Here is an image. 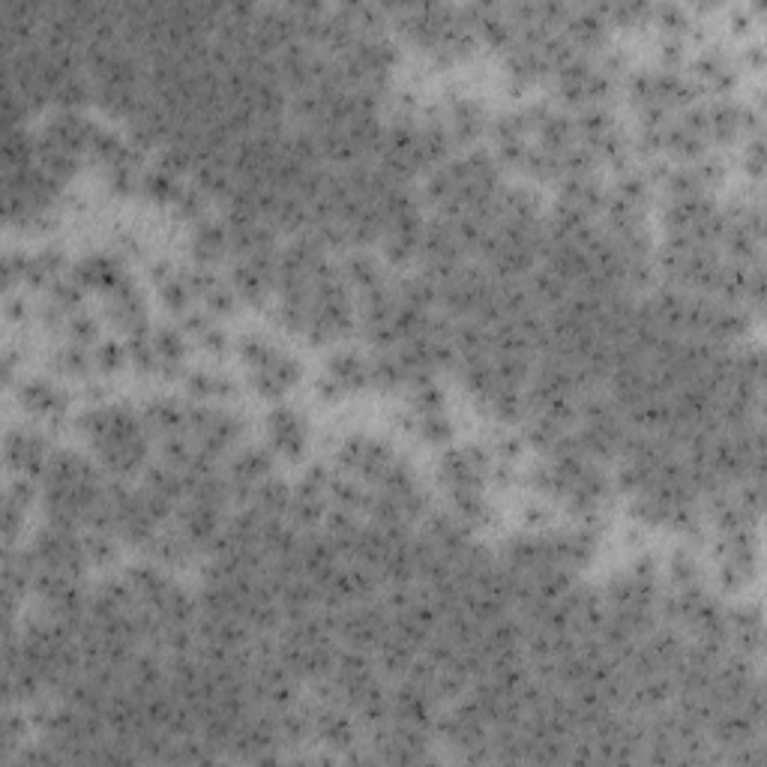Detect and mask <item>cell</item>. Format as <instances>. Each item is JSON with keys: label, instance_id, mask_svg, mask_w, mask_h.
I'll return each instance as SVG.
<instances>
[{"label": "cell", "instance_id": "17", "mask_svg": "<svg viewBox=\"0 0 767 767\" xmlns=\"http://www.w3.org/2000/svg\"><path fill=\"white\" fill-rule=\"evenodd\" d=\"M327 375H330L345 393L363 390V387H369V360H366L360 351H354V348H339V351H333L330 360H327Z\"/></svg>", "mask_w": 767, "mask_h": 767}, {"label": "cell", "instance_id": "40", "mask_svg": "<svg viewBox=\"0 0 767 767\" xmlns=\"http://www.w3.org/2000/svg\"><path fill=\"white\" fill-rule=\"evenodd\" d=\"M615 198H621V201H627V204H633V207H642L645 210V204H648V180L642 177V174H624L621 180H618V186H615V192H612Z\"/></svg>", "mask_w": 767, "mask_h": 767}, {"label": "cell", "instance_id": "6", "mask_svg": "<svg viewBox=\"0 0 767 767\" xmlns=\"http://www.w3.org/2000/svg\"><path fill=\"white\" fill-rule=\"evenodd\" d=\"M3 450H6V465L15 477L42 480L51 459V447L42 435L27 429H12L3 441Z\"/></svg>", "mask_w": 767, "mask_h": 767}, {"label": "cell", "instance_id": "5", "mask_svg": "<svg viewBox=\"0 0 767 767\" xmlns=\"http://www.w3.org/2000/svg\"><path fill=\"white\" fill-rule=\"evenodd\" d=\"M312 738H318L333 753H351L360 738V723L345 705L318 702L312 708Z\"/></svg>", "mask_w": 767, "mask_h": 767}, {"label": "cell", "instance_id": "2", "mask_svg": "<svg viewBox=\"0 0 767 767\" xmlns=\"http://www.w3.org/2000/svg\"><path fill=\"white\" fill-rule=\"evenodd\" d=\"M105 483L99 477V468L69 450H57L48 459V468L42 474V501L48 522L57 525H84L90 507L99 501Z\"/></svg>", "mask_w": 767, "mask_h": 767}, {"label": "cell", "instance_id": "27", "mask_svg": "<svg viewBox=\"0 0 767 767\" xmlns=\"http://www.w3.org/2000/svg\"><path fill=\"white\" fill-rule=\"evenodd\" d=\"M369 384H375L378 390H399L408 384V372L399 363L396 351H378L369 360Z\"/></svg>", "mask_w": 767, "mask_h": 767}, {"label": "cell", "instance_id": "4", "mask_svg": "<svg viewBox=\"0 0 767 767\" xmlns=\"http://www.w3.org/2000/svg\"><path fill=\"white\" fill-rule=\"evenodd\" d=\"M273 477V456L264 447H243L231 456L225 480L231 486V501H237L240 507H249L255 489Z\"/></svg>", "mask_w": 767, "mask_h": 767}, {"label": "cell", "instance_id": "45", "mask_svg": "<svg viewBox=\"0 0 767 767\" xmlns=\"http://www.w3.org/2000/svg\"><path fill=\"white\" fill-rule=\"evenodd\" d=\"M522 450H525V441L516 438V435H504V438L498 441V453H501V459H507V462H516V459L522 456Z\"/></svg>", "mask_w": 767, "mask_h": 767}, {"label": "cell", "instance_id": "38", "mask_svg": "<svg viewBox=\"0 0 767 767\" xmlns=\"http://www.w3.org/2000/svg\"><path fill=\"white\" fill-rule=\"evenodd\" d=\"M183 387H186V393H189L195 402L216 399V393H219V372H210V369L183 372Z\"/></svg>", "mask_w": 767, "mask_h": 767}, {"label": "cell", "instance_id": "39", "mask_svg": "<svg viewBox=\"0 0 767 767\" xmlns=\"http://www.w3.org/2000/svg\"><path fill=\"white\" fill-rule=\"evenodd\" d=\"M669 579L675 585V591H684V588H693L699 585V564L690 552L678 549L669 561Z\"/></svg>", "mask_w": 767, "mask_h": 767}, {"label": "cell", "instance_id": "33", "mask_svg": "<svg viewBox=\"0 0 767 767\" xmlns=\"http://www.w3.org/2000/svg\"><path fill=\"white\" fill-rule=\"evenodd\" d=\"M414 432L426 444H447L456 429H453V420L444 411H435V414H417L414 417Z\"/></svg>", "mask_w": 767, "mask_h": 767}, {"label": "cell", "instance_id": "25", "mask_svg": "<svg viewBox=\"0 0 767 767\" xmlns=\"http://www.w3.org/2000/svg\"><path fill=\"white\" fill-rule=\"evenodd\" d=\"M342 276H345V282H348L351 288H357L360 294H366V291L384 285V270H381V264H378L375 258L363 255V252H354V255L345 258Z\"/></svg>", "mask_w": 767, "mask_h": 767}, {"label": "cell", "instance_id": "43", "mask_svg": "<svg viewBox=\"0 0 767 767\" xmlns=\"http://www.w3.org/2000/svg\"><path fill=\"white\" fill-rule=\"evenodd\" d=\"M198 345H201L207 354H225V348H228V333H225L222 327L210 324V327L198 336Z\"/></svg>", "mask_w": 767, "mask_h": 767}, {"label": "cell", "instance_id": "34", "mask_svg": "<svg viewBox=\"0 0 767 767\" xmlns=\"http://www.w3.org/2000/svg\"><path fill=\"white\" fill-rule=\"evenodd\" d=\"M84 537V552H87V561L96 564V567H105V564H114L117 561V534L111 531H93L87 528Z\"/></svg>", "mask_w": 767, "mask_h": 767}, {"label": "cell", "instance_id": "35", "mask_svg": "<svg viewBox=\"0 0 767 767\" xmlns=\"http://www.w3.org/2000/svg\"><path fill=\"white\" fill-rule=\"evenodd\" d=\"M63 327H66V336H69L72 345H81V348L99 345V321H96L90 312H81V309H78V312L66 315Z\"/></svg>", "mask_w": 767, "mask_h": 767}, {"label": "cell", "instance_id": "26", "mask_svg": "<svg viewBox=\"0 0 767 767\" xmlns=\"http://www.w3.org/2000/svg\"><path fill=\"white\" fill-rule=\"evenodd\" d=\"M528 294H531V300H534V306H546V309H552V306H558L561 300H567L570 297V285L567 282H561L552 270H531L528 273Z\"/></svg>", "mask_w": 767, "mask_h": 767}, {"label": "cell", "instance_id": "32", "mask_svg": "<svg viewBox=\"0 0 767 767\" xmlns=\"http://www.w3.org/2000/svg\"><path fill=\"white\" fill-rule=\"evenodd\" d=\"M126 351H129V363H132L141 375L156 372V348H153V333H150V327L132 333V336L126 339Z\"/></svg>", "mask_w": 767, "mask_h": 767}, {"label": "cell", "instance_id": "18", "mask_svg": "<svg viewBox=\"0 0 767 767\" xmlns=\"http://www.w3.org/2000/svg\"><path fill=\"white\" fill-rule=\"evenodd\" d=\"M447 129H450V138L456 144H471L480 138L483 132V108L474 102V99H453L450 105V117H447Z\"/></svg>", "mask_w": 767, "mask_h": 767}, {"label": "cell", "instance_id": "10", "mask_svg": "<svg viewBox=\"0 0 767 767\" xmlns=\"http://www.w3.org/2000/svg\"><path fill=\"white\" fill-rule=\"evenodd\" d=\"M18 402L21 408L36 417V420H45V423H57L63 414H66V393L45 381V378H27L21 381L18 387Z\"/></svg>", "mask_w": 767, "mask_h": 767}, {"label": "cell", "instance_id": "41", "mask_svg": "<svg viewBox=\"0 0 767 767\" xmlns=\"http://www.w3.org/2000/svg\"><path fill=\"white\" fill-rule=\"evenodd\" d=\"M237 303H240L237 291H234L231 285H225V282H216V285L204 294V306H207L210 315H234Z\"/></svg>", "mask_w": 767, "mask_h": 767}, {"label": "cell", "instance_id": "42", "mask_svg": "<svg viewBox=\"0 0 767 767\" xmlns=\"http://www.w3.org/2000/svg\"><path fill=\"white\" fill-rule=\"evenodd\" d=\"M651 12H657L660 24H663L666 30H672V33L687 30V12H684L681 6H669V3H663V6H657V9H651Z\"/></svg>", "mask_w": 767, "mask_h": 767}, {"label": "cell", "instance_id": "36", "mask_svg": "<svg viewBox=\"0 0 767 767\" xmlns=\"http://www.w3.org/2000/svg\"><path fill=\"white\" fill-rule=\"evenodd\" d=\"M126 363H129V351H126V345H120L114 339H102L93 348V369L102 375H117Z\"/></svg>", "mask_w": 767, "mask_h": 767}, {"label": "cell", "instance_id": "7", "mask_svg": "<svg viewBox=\"0 0 767 767\" xmlns=\"http://www.w3.org/2000/svg\"><path fill=\"white\" fill-rule=\"evenodd\" d=\"M267 441L270 450L279 453L288 462H300L306 456L309 447V435H306V420L300 411L279 405L267 414Z\"/></svg>", "mask_w": 767, "mask_h": 767}, {"label": "cell", "instance_id": "11", "mask_svg": "<svg viewBox=\"0 0 767 767\" xmlns=\"http://www.w3.org/2000/svg\"><path fill=\"white\" fill-rule=\"evenodd\" d=\"M141 420L147 432L159 438L189 435V408L174 396H153L141 405Z\"/></svg>", "mask_w": 767, "mask_h": 767}, {"label": "cell", "instance_id": "8", "mask_svg": "<svg viewBox=\"0 0 767 767\" xmlns=\"http://www.w3.org/2000/svg\"><path fill=\"white\" fill-rule=\"evenodd\" d=\"M225 510L219 507H210V504H201V501H192L186 498L180 507H177V531L195 546V549H210V543L219 537V531L225 528V519H222Z\"/></svg>", "mask_w": 767, "mask_h": 767}, {"label": "cell", "instance_id": "37", "mask_svg": "<svg viewBox=\"0 0 767 767\" xmlns=\"http://www.w3.org/2000/svg\"><path fill=\"white\" fill-rule=\"evenodd\" d=\"M561 435H564V429H561L558 423H552V420L543 417V414H531V423H528V429H525V441H528L531 447L549 453V450L558 444Z\"/></svg>", "mask_w": 767, "mask_h": 767}, {"label": "cell", "instance_id": "19", "mask_svg": "<svg viewBox=\"0 0 767 767\" xmlns=\"http://www.w3.org/2000/svg\"><path fill=\"white\" fill-rule=\"evenodd\" d=\"M141 489H147V492L156 495V498L171 501L174 507L186 501V480H183V474L174 471V468L165 465V462H156V465H150V468L144 471V486H141Z\"/></svg>", "mask_w": 767, "mask_h": 767}, {"label": "cell", "instance_id": "20", "mask_svg": "<svg viewBox=\"0 0 767 767\" xmlns=\"http://www.w3.org/2000/svg\"><path fill=\"white\" fill-rule=\"evenodd\" d=\"M375 654H378V672H381L384 678H405L408 669H411L414 660H417V648L408 645L405 639L393 636V633L378 645Z\"/></svg>", "mask_w": 767, "mask_h": 767}, {"label": "cell", "instance_id": "47", "mask_svg": "<svg viewBox=\"0 0 767 767\" xmlns=\"http://www.w3.org/2000/svg\"><path fill=\"white\" fill-rule=\"evenodd\" d=\"M525 522H528V528H543L549 522V510L543 504H531L525 510Z\"/></svg>", "mask_w": 767, "mask_h": 767}, {"label": "cell", "instance_id": "13", "mask_svg": "<svg viewBox=\"0 0 767 767\" xmlns=\"http://www.w3.org/2000/svg\"><path fill=\"white\" fill-rule=\"evenodd\" d=\"M189 252H192V261L201 264V267H213L216 261H222L231 252V246H228V225L216 222V219H207V216L201 222H195Z\"/></svg>", "mask_w": 767, "mask_h": 767}, {"label": "cell", "instance_id": "46", "mask_svg": "<svg viewBox=\"0 0 767 767\" xmlns=\"http://www.w3.org/2000/svg\"><path fill=\"white\" fill-rule=\"evenodd\" d=\"M315 393H318L321 399H327V402H339V399L345 396V390H342V387H339L330 375H324V378L315 384Z\"/></svg>", "mask_w": 767, "mask_h": 767}, {"label": "cell", "instance_id": "3", "mask_svg": "<svg viewBox=\"0 0 767 767\" xmlns=\"http://www.w3.org/2000/svg\"><path fill=\"white\" fill-rule=\"evenodd\" d=\"M393 633V618L387 606L381 603H357L348 609H339V630L336 639L345 642V648L354 651H378V645Z\"/></svg>", "mask_w": 767, "mask_h": 767}, {"label": "cell", "instance_id": "9", "mask_svg": "<svg viewBox=\"0 0 767 767\" xmlns=\"http://www.w3.org/2000/svg\"><path fill=\"white\" fill-rule=\"evenodd\" d=\"M393 723H405V726H417L426 732H435V720H438V699L420 687H414L411 681L399 684L393 693Z\"/></svg>", "mask_w": 767, "mask_h": 767}, {"label": "cell", "instance_id": "21", "mask_svg": "<svg viewBox=\"0 0 767 767\" xmlns=\"http://www.w3.org/2000/svg\"><path fill=\"white\" fill-rule=\"evenodd\" d=\"M291 495H294V489H288L279 477H267V480L255 489L249 507H255V510H258L261 516H267V519H288Z\"/></svg>", "mask_w": 767, "mask_h": 767}, {"label": "cell", "instance_id": "30", "mask_svg": "<svg viewBox=\"0 0 767 767\" xmlns=\"http://www.w3.org/2000/svg\"><path fill=\"white\" fill-rule=\"evenodd\" d=\"M51 366H54V372H60L63 378H84V375H90V369H93V354H87V348L69 342L66 348L54 351Z\"/></svg>", "mask_w": 767, "mask_h": 767}, {"label": "cell", "instance_id": "24", "mask_svg": "<svg viewBox=\"0 0 767 767\" xmlns=\"http://www.w3.org/2000/svg\"><path fill=\"white\" fill-rule=\"evenodd\" d=\"M450 504L459 522L465 525H489L492 522V507L483 498V489H450Z\"/></svg>", "mask_w": 767, "mask_h": 767}, {"label": "cell", "instance_id": "44", "mask_svg": "<svg viewBox=\"0 0 767 767\" xmlns=\"http://www.w3.org/2000/svg\"><path fill=\"white\" fill-rule=\"evenodd\" d=\"M744 168H747L753 177H762V168H765V144H762V135H756L753 144L747 147V153H744Z\"/></svg>", "mask_w": 767, "mask_h": 767}, {"label": "cell", "instance_id": "23", "mask_svg": "<svg viewBox=\"0 0 767 767\" xmlns=\"http://www.w3.org/2000/svg\"><path fill=\"white\" fill-rule=\"evenodd\" d=\"M696 78H699V87L720 93V96H726L738 84V75L720 54H702L696 60Z\"/></svg>", "mask_w": 767, "mask_h": 767}, {"label": "cell", "instance_id": "1", "mask_svg": "<svg viewBox=\"0 0 767 767\" xmlns=\"http://www.w3.org/2000/svg\"><path fill=\"white\" fill-rule=\"evenodd\" d=\"M78 429L111 477L129 480L144 471L150 453L147 426L129 405H90L78 417Z\"/></svg>", "mask_w": 767, "mask_h": 767}, {"label": "cell", "instance_id": "14", "mask_svg": "<svg viewBox=\"0 0 767 767\" xmlns=\"http://www.w3.org/2000/svg\"><path fill=\"white\" fill-rule=\"evenodd\" d=\"M72 276L84 285V291H99V294H108L114 285H120V282L126 279L120 261L111 258V255H102V252L81 258V261L72 267Z\"/></svg>", "mask_w": 767, "mask_h": 767}, {"label": "cell", "instance_id": "15", "mask_svg": "<svg viewBox=\"0 0 767 767\" xmlns=\"http://www.w3.org/2000/svg\"><path fill=\"white\" fill-rule=\"evenodd\" d=\"M609 30L606 15L600 12V6H582V9H570L567 21H564V36L576 45V48H594L603 45Z\"/></svg>", "mask_w": 767, "mask_h": 767}, {"label": "cell", "instance_id": "29", "mask_svg": "<svg viewBox=\"0 0 767 767\" xmlns=\"http://www.w3.org/2000/svg\"><path fill=\"white\" fill-rule=\"evenodd\" d=\"M48 303L57 306L63 315H72L81 309L84 303V285L69 273V276H57L51 285H48Z\"/></svg>", "mask_w": 767, "mask_h": 767}, {"label": "cell", "instance_id": "22", "mask_svg": "<svg viewBox=\"0 0 767 767\" xmlns=\"http://www.w3.org/2000/svg\"><path fill=\"white\" fill-rule=\"evenodd\" d=\"M741 132H744V111L735 102L723 99L708 108V138L720 144H732L738 141Z\"/></svg>", "mask_w": 767, "mask_h": 767}, {"label": "cell", "instance_id": "12", "mask_svg": "<svg viewBox=\"0 0 767 767\" xmlns=\"http://www.w3.org/2000/svg\"><path fill=\"white\" fill-rule=\"evenodd\" d=\"M105 309H108V318L126 333H138V330H147V315H144V300L141 294L135 291V285L129 279H123L120 285H114L108 294H105Z\"/></svg>", "mask_w": 767, "mask_h": 767}, {"label": "cell", "instance_id": "16", "mask_svg": "<svg viewBox=\"0 0 767 767\" xmlns=\"http://www.w3.org/2000/svg\"><path fill=\"white\" fill-rule=\"evenodd\" d=\"M153 348H156V372L165 378H177L183 372L189 345L183 330L177 327H156L153 330Z\"/></svg>", "mask_w": 767, "mask_h": 767}, {"label": "cell", "instance_id": "31", "mask_svg": "<svg viewBox=\"0 0 767 767\" xmlns=\"http://www.w3.org/2000/svg\"><path fill=\"white\" fill-rule=\"evenodd\" d=\"M192 297H195V294L189 291L183 273H174V276H168L165 282H159V300H162V306H165L168 312H174V315H186V312L192 309Z\"/></svg>", "mask_w": 767, "mask_h": 767}, {"label": "cell", "instance_id": "28", "mask_svg": "<svg viewBox=\"0 0 767 767\" xmlns=\"http://www.w3.org/2000/svg\"><path fill=\"white\" fill-rule=\"evenodd\" d=\"M141 192L153 201V204H162V207H174L177 204V198H180V192H183V183L174 177V174H168V171H162L159 165L153 168V171H147L144 174V180H141Z\"/></svg>", "mask_w": 767, "mask_h": 767}]
</instances>
